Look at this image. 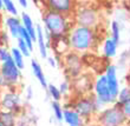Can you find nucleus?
<instances>
[{
	"mask_svg": "<svg viewBox=\"0 0 130 126\" xmlns=\"http://www.w3.org/2000/svg\"><path fill=\"white\" fill-rule=\"evenodd\" d=\"M58 87H59V90H60V92H62L63 97H64V95H68L72 90V86H71V84H70V81H69L68 79L60 82V85H59Z\"/></svg>",
	"mask_w": 130,
	"mask_h": 126,
	"instance_id": "obj_30",
	"label": "nucleus"
},
{
	"mask_svg": "<svg viewBox=\"0 0 130 126\" xmlns=\"http://www.w3.org/2000/svg\"><path fill=\"white\" fill-rule=\"evenodd\" d=\"M31 68H32V73H33L34 78L38 80V82L40 84V86L44 90H47L48 82H47V80H46V77H45L44 70H43L40 62L38 61L37 59H31Z\"/></svg>",
	"mask_w": 130,
	"mask_h": 126,
	"instance_id": "obj_15",
	"label": "nucleus"
},
{
	"mask_svg": "<svg viewBox=\"0 0 130 126\" xmlns=\"http://www.w3.org/2000/svg\"><path fill=\"white\" fill-rule=\"evenodd\" d=\"M47 94L48 97L51 98V100H53V101H60L63 98V94L62 92H60V90H59L58 86L53 85V84H48L47 86Z\"/></svg>",
	"mask_w": 130,
	"mask_h": 126,
	"instance_id": "obj_23",
	"label": "nucleus"
},
{
	"mask_svg": "<svg viewBox=\"0 0 130 126\" xmlns=\"http://www.w3.org/2000/svg\"><path fill=\"white\" fill-rule=\"evenodd\" d=\"M19 38H21V39H24L25 40V43L28 45V47H30V50L31 51H33V44H34V41H33V39H32V37L30 35V33H28L26 30H25V27L23 26L21 27V31H20V37Z\"/></svg>",
	"mask_w": 130,
	"mask_h": 126,
	"instance_id": "obj_28",
	"label": "nucleus"
},
{
	"mask_svg": "<svg viewBox=\"0 0 130 126\" xmlns=\"http://www.w3.org/2000/svg\"><path fill=\"white\" fill-rule=\"evenodd\" d=\"M17 47L20 50V52L25 55V57H26V58L31 55V52H32V51L30 50L28 45L25 43L24 39H21V38H18V39H17Z\"/></svg>",
	"mask_w": 130,
	"mask_h": 126,
	"instance_id": "obj_27",
	"label": "nucleus"
},
{
	"mask_svg": "<svg viewBox=\"0 0 130 126\" xmlns=\"http://www.w3.org/2000/svg\"><path fill=\"white\" fill-rule=\"evenodd\" d=\"M43 3H44L45 10L53 11L70 18L73 17L78 7L76 0H43Z\"/></svg>",
	"mask_w": 130,
	"mask_h": 126,
	"instance_id": "obj_9",
	"label": "nucleus"
},
{
	"mask_svg": "<svg viewBox=\"0 0 130 126\" xmlns=\"http://www.w3.org/2000/svg\"><path fill=\"white\" fill-rule=\"evenodd\" d=\"M130 62V51L129 50H125L120 54V59H118V65H117V68L118 67H124L125 65H128Z\"/></svg>",
	"mask_w": 130,
	"mask_h": 126,
	"instance_id": "obj_29",
	"label": "nucleus"
},
{
	"mask_svg": "<svg viewBox=\"0 0 130 126\" xmlns=\"http://www.w3.org/2000/svg\"><path fill=\"white\" fill-rule=\"evenodd\" d=\"M3 11H4V1L0 0V12H3Z\"/></svg>",
	"mask_w": 130,
	"mask_h": 126,
	"instance_id": "obj_38",
	"label": "nucleus"
},
{
	"mask_svg": "<svg viewBox=\"0 0 130 126\" xmlns=\"http://www.w3.org/2000/svg\"><path fill=\"white\" fill-rule=\"evenodd\" d=\"M8 89V85H7L6 80L4 78L3 75L0 74V91H4V90H7Z\"/></svg>",
	"mask_w": 130,
	"mask_h": 126,
	"instance_id": "obj_36",
	"label": "nucleus"
},
{
	"mask_svg": "<svg viewBox=\"0 0 130 126\" xmlns=\"http://www.w3.org/2000/svg\"><path fill=\"white\" fill-rule=\"evenodd\" d=\"M98 126H127L128 119L124 116L120 104H112L106 106L95 117Z\"/></svg>",
	"mask_w": 130,
	"mask_h": 126,
	"instance_id": "obj_3",
	"label": "nucleus"
},
{
	"mask_svg": "<svg viewBox=\"0 0 130 126\" xmlns=\"http://www.w3.org/2000/svg\"><path fill=\"white\" fill-rule=\"evenodd\" d=\"M41 21L44 24V31L47 46L50 45L52 39L68 37L72 27L75 26V21L72 18L50 10H45L43 12Z\"/></svg>",
	"mask_w": 130,
	"mask_h": 126,
	"instance_id": "obj_2",
	"label": "nucleus"
},
{
	"mask_svg": "<svg viewBox=\"0 0 130 126\" xmlns=\"http://www.w3.org/2000/svg\"><path fill=\"white\" fill-rule=\"evenodd\" d=\"M10 58H11V50H8L6 46H0V64L6 61L7 59Z\"/></svg>",
	"mask_w": 130,
	"mask_h": 126,
	"instance_id": "obj_31",
	"label": "nucleus"
},
{
	"mask_svg": "<svg viewBox=\"0 0 130 126\" xmlns=\"http://www.w3.org/2000/svg\"><path fill=\"white\" fill-rule=\"evenodd\" d=\"M93 94L96 95L99 100H102L106 106L112 105L115 104V100H113L112 95L110 93L109 86H108V81H106V77L105 74H99L95 81H93Z\"/></svg>",
	"mask_w": 130,
	"mask_h": 126,
	"instance_id": "obj_10",
	"label": "nucleus"
},
{
	"mask_svg": "<svg viewBox=\"0 0 130 126\" xmlns=\"http://www.w3.org/2000/svg\"><path fill=\"white\" fill-rule=\"evenodd\" d=\"M33 97H34V92H33V90H32V87L31 86L26 87V90H25V101L26 102L31 101Z\"/></svg>",
	"mask_w": 130,
	"mask_h": 126,
	"instance_id": "obj_34",
	"label": "nucleus"
},
{
	"mask_svg": "<svg viewBox=\"0 0 130 126\" xmlns=\"http://www.w3.org/2000/svg\"><path fill=\"white\" fill-rule=\"evenodd\" d=\"M68 40L71 51L77 52L79 54H85L98 47L101 37L97 32V28L75 24L68 35Z\"/></svg>",
	"mask_w": 130,
	"mask_h": 126,
	"instance_id": "obj_1",
	"label": "nucleus"
},
{
	"mask_svg": "<svg viewBox=\"0 0 130 126\" xmlns=\"http://www.w3.org/2000/svg\"><path fill=\"white\" fill-rule=\"evenodd\" d=\"M72 19L76 25L91 28H97L101 24V14L91 6H78Z\"/></svg>",
	"mask_w": 130,
	"mask_h": 126,
	"instance_id": "obj_4",
	"label": "nucleus"
},
{
	"mask_svg": "<svg viewBox=\"0 0 130 126\" xmlns=\"http://www.w3.org/2000/svg\"><path fill=\"white\" fill-rule=\"evenodd\" d=\"M0 126H3V125H1V124H0Z\"/></svg>",
	"mask_w": 130,
	"mask_h": 126,
	"instance_id": "obj_41",
	"label": "nucleus"
},
{
	"mask_svg": "<svg viewBox=\"0 0 130 126\" xmlns=\"http://www.w3.org/2000/svg\"><path fill=\"white\" fill-rule=\"evenodd\" d=\"M70 107L76 110L85 121L96 117V111H95V106H93V94L89 93V94L77 95L72 100Z\"/></svg>",
	"mask_w": 130,
	"mask_h": 126,
	"instance_id": "obj_8",
	"label": "nucleus"
},
{
	"mask_svg": "<svg viewBox=\"0 0 130 126\" xmlns=\"http://www.w3.org/2000/svg\"><path fill=\"white\" fill-rule=\"evenodd\" d=\"M0 110L12 111V112L17 113L18 116L26 111L25 106H23L21 104L19 92L12 89L0 91Z\"/></svg>",
	"mask_w": 130,
	"mask_h": 126,
	"instance_id": "obj_5",
	"label": "nucleus"
},
{
	"mask_svg": "<svg viewBox=\"0 0 130 126\" xmlns=\"http://www.w3.org/2000/svg\"><path fill=\"white\" fill-rule=\"evenodd\" d=\"M4 25L7 28V31L10 33L11 37H13L14 39H18L20 37V31L23 27L21 20L18 17H13V15H8L4 19Z\"/></svg>",
	"mask_w": 130,
	"mask_h": 126,
	"instance_id": "obj_13",
	"label": "nucleus"
},
{
	"mask_svg": "<svg viewBox=\"0 0 130 126\" xmlns=\"http://www.w3.org/2000/svg\"><path fill=\"white\" fill-rule=\"evenodd\" d=\"M63 65H64L65 77L70 80L77 78L83 74V60L79 53L69 51L63 55Z\"/></svg>",
	"mask_w": 130,
	"mask_h": 126,
	"instance_id": "obj_7",
	"label": "nucleus"
},
{
	"mask_svg": "<svg viewBox=\"0 0 130 126\" xmlns=\"http://www.w3.org/2000/svg\"><path fill=\"white\" fill-rule=\"evenodd\" d=\"M130 99V84H127L125 86L121 87L120 92H118V95H117V104H123V102L128 101Z\"/></svg>",
	"mask_w": 130,
	"mask_h": 126,
	"instance_id": "obj_24",
	"label": "nucleus"
},
{
	"mask_svg": "<svg viewBox=\"0 0 130 126\" xmlns=\"http://www.w3.org/2000/svg\"><path fill=\"white\" fill-rule=\"evenodd\" d=\"M63 120L68 124L69 126H84L85 125V120L79 116V113L73 110L70 106L64 107V116Z\"/></svg>",
	"mask_w": 130,
	"mask_h": 126,
	"instance_id": "obj_14",
	"label": "nucleus"
},
{
	"mask_svg": "<svg viewBox=\"0 0 130 126\" xmlns=\"http://www.w3.org/2000/svg\"><path fill=\"white\" fill-rule=\"evenodd\" d=\"M20 20H21L23 26L25 27V30L30 33V35L32 37L33 41L36 43V41H37V25H34V21L31 18V15L28 13L23 12L20 15Z\"/></svg>",
	"mask_w": 130,
	"mask_h": 126,
	"instance_id": "obj_17",
	"label": "nucleus"
},
{
	"mask_svg": "<svg viewBox=\"0 0 130 126\" xmlns=\"http://www.w3.org/2000/svg\"><path fill=\"white\" fill-rule=\"evenodd\" d=\"M46 60H47V64L50 65L51 67H56V66H57V60H58L57 57H53V55H52V57H47Z\"/></svg>",
	"mask_w": 130,
	"mask_h": 126,
	"instance_id": "obj_35",
	"label": "nucleus"
},
{
	"mask_svg": "<svg viewBox=\"0 0 130 126\" xmlns=\"http://www.w3.org/2000/svg\"><path fill=\"white\" fill-rule=\"evenodd\" d=\"M51 109L53 112V117L57 121H63L64 116V106L60 104V101H51Z\"/></svg>",
	"mask_w": 130,
	"mask_h": 126,
	"instance_id": "obj_22",
	"label": "nucleus"
},
{
	"mask_svg": "<svg viewBox=\"0 0 130 126\" xmlns=\"http://www.w3.org/2000/svg\"><path fill=\"white\" fill-rule=\"evenodd\" d=\"M72 91H75L78 95L80 94H89L90 91L93 89L92 79L89 78L86 74H80L77 78L71 80Z\"/></svg>",
	"mask_w": 130,
	"mask_h": 126,
	"instance_id": "obj_12",
	"label": "nucleus"
},
{
	"mask_svg": "<svg viewBox=\"0 0 130 126\" xmlns=\"http://www.w3.org/2000/svg\"><path fill=\"white\" fill-rule=\"evenodd\" d=\"M121 32H122L121 23L117 20H112L110 25V38L113 39L118 45L121 44Z\"/></svg>",
	"mask_w": 130,
	"mask_h": 126,
	"instance_id": "obj_20",
	"label": "nucleus"
},
{
	"mask_svg": "<svg viewBox=\"0 0 130 126\" xmlns=\"http://www.w3.org/2000/svg\"><path fill=\"white\" fill-rule=\"evenodd\" d=\"M117 66L113 64H109L106 65L105 67V72L104 74L106 77V81H108V86H109L110 93L112 95L113 100L116 101L117 100V95H118V92L121 90L120 86V80H118V75H117Z\"/></svg>",
	"mask_w": 130,
	"mask_h": 126,
	"instance_id": "obj_11",
	"label": "nucleus"
},
{
	"mask_svg": "<svg viewBox=\"0 0 130 126\" xmlns=\"http://www.w3.org/2000/svg\"><path fill=\"white\" fill-rule=\"evenodd\" d=\"M128 84H130V80H128Z\"/></svg>",
	"mask_w": 130,
	"mask_h": 126,
	"instance_id": "obj_40",
	"label": "nucleus"
},
{
	"mask_svg": "<svg viewBox=\"0 0 130 126\" xmlns=\"http://www.w3.org/2000/svg\"><path fill=\"white\" fill-rule=\"evenodd\" d=\"M0 74L6 80L8 89L17 90L21 84V70L18 67L11 57L6 61L0 64Z\"/></svg>",
	"mask_w": 130,
	"mask_h": 126,
	"instance_id": "obj_6",
	"label": "nucleus"
},
{
	"mask_svg": "<svg viewBox=\"0 0 130 126\" xmlns=\"http://www.w3.org/2000/svg\"><path fill=\"white\" fill-rule=\"evenodd\" d=\"M31 124H32V118L30 114H27L26 111L18 116L17 126H31Z\"/></svg>",
	"mask_w": 130,
	"mask_h": 126,
	"instance_id": "obj_26",
	"label": "nucleus"
},
{
	"mask_svg": "<svg viewBox=\"0 0 130 126\" xmlns=\"http://www.w3.org/2000/svg\"><path fill=\"white\" fill-rule=\"evenodd\" d=\"M93 106H95V111H96V114H97V113H99L101 111H102V110H104V109L106 107L105 104H104L102 100H99V99L97 98L95 94H93Z\"/></svg>",
	"mask_w": 130,
	"mask_h": 126,
	"instance_id": "obj_32",
	"label": "nucleus"
},
{
	"mask_svg": "<svg viewBox=\"0 0 130 126\" xmlns=\"http://www.w3.org/2000/svg\"><path fill=\"white\" fill-rule=\"evenodd\" d=\"M4 1V11L8 13L10 15L17 17L18 15V8L15 6V4L13 3V0H3Z\"/></svg>",
	"mask_w": 130,
	"mask_h": 126,
	"instance_id": "obj_25",
	"label": "nucleus"
},
{
	"mask_svg": "<svg viewBox=\"0 0 130 126\" xmlns=\"http://www.w3.org/2000/svg\"><path fill=\"white\" fill-rule=\"evenodd\" d=\"M11 57L12 59L14 60L15 65H17L18 67L20 68V70H24L25 68V57L23 53L20 52V50L18 47H12L11 48Z\"/></svg>",
	"mask_w": 130,
	"mask_h": 126,
	"instance_id": "obj_21",
	"label": "nucleus"
},
{
	"mask_svg": "<svg viewBox=\"0 0 130 126\" xmlns=\"http://www.w3.org/2000/svg\"><path fill=\"white\" fill-rule=\"evenodd\" d=\"M121 109H122V111H123L124 116H125V118L128 119V123L130 121V99L128 100V101L123 102V104H121Z\"/></svg>",
	"mask_w": 130,
	"mask_h": 126,
	"instance_id": "obj_33",
	"label": "nucleus"
},
{
	"mask_svg": "<svg viewBox=\"0 0 130 126\" xmlns=\"http://www.w3.org/2000/svg\"><path fill=\"white\" fill-rule=\"evenodd\" d=\"M37 45L39 54L43 59H47V41L45 37V31L41 27V25H37Z\"/></svg>",
	"mask_w": 130,
	"mask_h": 126,
	"instance_id": "obj_16",
	"label": "nucleus"
},
{
	"mask_svg": "<svg viewBox=\"0 0 130 126\" xmlns=\"http://www.w3.org/2000/svg\"><path fill=\"white\" fill-rule=\"evenodd\" d=\"M18 3H19V5H20L21 7H24V8H26V7L28 6L27 0H18Z\"/></svg>",
	"mask_w": 130,
	"mask_h": 126,
	"instance_id": "obj_37",
	"label": "nucleus"
},
{
	"mask_svg": "<svg viewBox=\"0 0 130 126\" xmlns=\"http://www.w3.org/2000/svg\"><path fill=\"white\" fill-rule=\"evenodd\" d=\"M17 113L6 110H0V124L3 126H17Z\"/></svg>",
	"mask_w": 130,
	"mask_h": 126,
	"instance_id": "obj_19",
	"label": "nucleus"
},
{
	"mask_svg": "<svg viewBox=\"0 0 130 126\" xmlns=\"http://www.w3.org/2000/svg\"><path fill=\"white\" fill-rule=\"evenodd\" d=\"M117 50H118V44L113 39H111L110 37L106 38L105 40L103 41L102 52H103V55L106 59H111L113 57H116Z\"/></svg>",
	"mask_w": 130,
	"mask_h": 126,
	"instance_id": "obj_18",
	"label": "nucleus"
},
{
	"mask_svg": "<svg viewBox=\"0 0 130 126\" xmlns=\"http://www.w3.org/2000/svg\"><path fill=\"white\" fill-rule=\"evenodd\" d=\"M128 77H130V62H129V75Z\"/></svg>",
	"mask_w": 130,
	"mask_h": 126,
	"instance_id": "obj_39",
	"label": "nucleus"
}]
</instances>
